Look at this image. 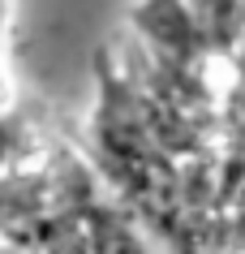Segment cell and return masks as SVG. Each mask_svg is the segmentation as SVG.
Returning <instances> with one entry per match:
<instances>
[{
    "label": "cell",
    "mask_w": 245,
    "mask_h": 254,
    "mask_svg": "<svg viewBox=\"0 0 245 254\" xmlns=\"http://www.w3.org/2000/svg\"><path fill=\"white\" fill-rule=\"evenodd\" d=\"M138 30L155 43L163 61H177V65H194L211 48L185 0H147L138 9Z\"/></svg>",
    "instance_id": "obj_1"
}]
</instances>
